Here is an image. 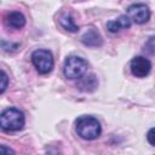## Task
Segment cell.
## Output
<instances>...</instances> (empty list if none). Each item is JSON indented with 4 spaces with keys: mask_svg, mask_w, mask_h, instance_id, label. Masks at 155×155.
I'll return each mask as SVG.
<instances>
[{
    "mask_svg": "<svg viewBox=\"0 0 155 155\" xmlns=\"http://www.w3.org/2000/svg\"><path fill=\"white\" fill-rule=\"evenodd\" d=\"M147 139H148V142H149L151 145L155 147V127H153V128H150V130L148 131V133H147Z\"/></svg>",
    "mask_w": 155,
    "mask_h": 155,
    "instance_id": "obj_12",
    "label": "cell"
},
{
    "mask_svg": "<svg viewBox=\"0 0 155 155\" xmlns=\"http://www.w3.org/2000/svg\"><path fill=\"white\" fill-rule=\"evenodd\" d=\"M78 86H79V88L81 91H85V92L93 91L97 87V79L93 75L82 76V78H80V81H79V85Z\"/></svg>",
    "mask_w": 155,
    "mask_h": 155,
    "instance_id": "obj_10",
    "label": "cell"
},
{
    "mask_svg": "<svg viewBox=\"0 0 155 155\" xmlns=\"http://www.w3.org/2000/svg\"><path fill=\"white\" fill-rule=\"evenodd\" d=\"M0 153L1 154H5V153H7V154H13V150H11V149H6L5 148V145H1V148H0Z\"/></svg>",
    "mask_w": 155,
    "mask_h": 155,
    "instance_id": "obj_14",
    "label": "cell"
},
{
    "mask_svg": "<svg viewBox=\"0 0 155 155\" xmlns=\"http://www.w3.org/2000/svg\"><path fill=\"white\" fill-rule=\"evenodd\" d=\"M5 22L8 27L15 28V29H21L24 27L25 24V17L23 16V13H21L19 11H12L10 13H7Z\"/></svg>",
    "mask_w": 155,
    "mask_h": 155,
    "instance_id": "obj_8",
    "label": "cell"
},
{
    "mask_svg": "<svg viewBox=\"0 0 155 155\" xmlns=\"http://www.w3.org/2000/svg\"><path fill=\"white\" fill-rule=\"evenodd\" d=\"M81 41L84 45L90 46V47H98L102 45V36L99 35V33L94 29H90L88 31H86L82 38Z\"/></svg>",
    "mask_w": 155,
    "mask_h": 155,
    "instance_id": "obj_9",
    "label": "cell"
},
{
    "mask_svg": "<svg viewBox=\"0 0 155 155\" xmlns=\"http://www.w3.org/2000/svg\"><path fill=\"white\" fill-rule=\"evenodd\" d=\"M131 27V18L128 16H120L116 19L109 21L107 23V29L110 33H117L122 29H127Z\"/></svg>",
    "mask_w": 155,
    "mask_h": 155,
    "instance_id": "obj_7",
    "label": "cell"
},
{
    "mask_svg": "<svg viewBox=\"0 0 155 155\" xmlns=\"http://www.w3.org/2000/svg\"><path fill=\"white\" fill-rule=\"evenodd\" d=\"M1 80H2V84H1V93H2L7 86V75L4 70H1Z\"/></svg>",
    "mask_w": 155,
    "mask_h": 155,
    "instance_id": "obj_13",
    "label": "cell"
},
{
    "mask_svg": "<svg viewBox=\"0 0 155 155\" xmlns=\"http://www.w3.org/2000/svg\"><path fill=\"white\" fill-rule=\"evenodd\" d=\"M87 71V62L78 56H69L64 62L63 73L68 79H80Z\"/></svg>",
    "mask_w": 155,
    "mask_h": 155,
    "instance_id": "obj_3",
    "label": "cell"
},
{
    "mask_svg": "<svg viewBox=\"0 0 155 155\" xmlns=\"http://www.w3.org/2000/svg\"><path fill=\"white\" fill-rule=\"evenodd\" d=\"M31 62L40 74H47L53 69V57L47 50H36L31 54Z\"/></svg>",
    "mask_w": 155,
    "mask_h": 155,
    "instance_id": "obj_4",
    "label": "cell"
},
{
    "mask_svg": "<svg viewBox=\"0 0 155 155\" xmlns=\"http://www.w3.org/2000/svg\"><path fill=\"white\" fill-rule=\"evenodd\" d=\"M128 17L137 24H143L149 21L150 11L144 4H133L127 8Z\"/></svg>",
    "mask_w": 155,
    "mask_h": 155,
    "instance_id": "obj_5",
    "label": "cell"
},
{
    "mask_svg": "<svg viewBox=\"0 0 155 155\" xmlns=\"http://www.w3.org/2000/svg\"><path fill=\"white\" fill-rule=\"evenodd\" d=\"M59 23H61V25H62L64 29H67L68 31L75 33V31L79 30V27L74 23V19L71 18L70 15H62L61 18H59Z\"/></svg>",
    "mask_w": 155,
    "mask_h": 155,
    "instance_id": "obj_11",
    "label": "cell"
},
{
    "mask_svg": "<svg viewBox=\"0 0 155 155\" xmlns=\"http://www.w3.org/2000/svg\"><path fill=\"white\" fill-rule=\"evenodd\" d=\"M151 63L143 56H137L131 61V73L137 78H144L150 73Z\"/></svg>",
    "mask_w": 155,
    "mask_h": 155,
    "instance_id": "obj_6",
    "label": "cell"
},
{
    "mask_svg": "<svg viewBox=\"0 0 155 155\" xmlns=\"http://www.w3.org/2000/svg\"><path fill=\"white\" fill-rule=\"evenodd\" d=\"M78 134L86 140H92L99 137L102 127L99 121L93 116H80L75 121Z\"/></svg>",
    "mask_w": 155,
    "mask_h": 155,
    "instance_id": "obj_1",
    "label": "cell"
},
{
    "mask_svg": "<svg viewBox=\"0 0 155 155\" xmlns=\"http://www.w3.org/2000/svg\"><path fill=\"white\" fill-rule=\"evenodd\" d=\"M24 122V114L17 108H7L0 115V126L4 131L22 130Z\"/></svg>",
    "mask_w": 155,
    "mask_h": 155,
    "instance_id": "obj_2",
    "label": "cell"
}]
</instances>
